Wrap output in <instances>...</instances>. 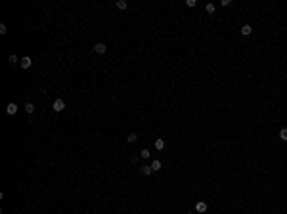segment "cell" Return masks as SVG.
I'll return each mask as SVG.
<instances>
[{"label":"cell","instance_id":"cell-11","mask_svg":"<svg viewBox=\"0 0 287 214\" xmlns=\"http://www.w3.org/2000/svg\"><path fill=\"white\" fill-rule=\"evenodd\" d=\"M8 61H10V63H12V65H15V63H19L21 59H19V57H17V55H15V54H12V55H10V59H8Z\"/></svg>","mask_w":287,"mask_h":214},{"label":"cell","instance_id":"cell-1","mask_svg":"<svg viewBox=\"0 0 287 214\" xmlns=\"http://www.w3.org/2000/svg\"><path fill=\"white\" fill-rule=\"evenodd\" d=\"M52 109H54L56 113H61V111L65 109V101L61 100V98H58V100H54V103H52Z\"/></svg>","mask_w":287,"mask_h":214},{"label":"cell","instance_id":"cell-15","mask_svg":"<svg viewBox=\"0 0 287 214\" xmlns=\"http://www.w3.org/2000/svg\"><path fill=\"white\" fill-rule=\"evenodd\" d=\"M136 140H138V136H136V134H128V138H126V141H128V143H134Z\"/></svg>","mask_w":287,"mask_h":214},{"label":"cell","instance_id":"cell-3","mask_svg":"<svg viewBox=\"0 0 287 214\" xmlns=\"http://www.w3.org/2000/svg\"><path fill=\"white\" fill-rule=\"evenodd\" d=\"M94 52L96 54H105V52H107V46H105L104 42H98V44H94Z\"/></svg>","mask_w":287,"mask_h":214},{"label":"cell","instance_id":"cell-14","mask_svg":"<svg viewBox=\"0 0 287 214\" xmlns=\"http://www.w3.org/2000/svg\"><path fill=\"white\" fill-rule=\"evenodd\" d=\"M140 157H142V159H149V149H142L140 151Z\"/></svg>","mask_w":287,"mask_h":214},{"label":"cell","instance_id":"cell-13","mask_svg":"<svg viewBox=\"0 0 287 214\" xmlns=\"http://www.w3.org/2000/svg\"><path fill=\"white\" fill-rule=\"evenodd\" d=\"M279 140L287 141V128H281V130H279Z\"/></svg>","mask_w":287,"mask_h":214},{"label":"cell","instance_id":"cell-16","mask_svg":"<svg viewBox=\"0 0 287 214\" xmlns=\"http://www.w3.org/2000/svg\"><path fill=\"white\" fill-rule=\"evenodd\" d=\"M25 111H27V113L31 115L33 111H35V105H33V103H25Z\"/></svg>","mask_w":287,"mask_h":214},{"label":"cell","instance_id":"cell-10","mask_svg":"<svg viewBox=\"0 0 287 214\" xmlns=\"http://www.w3.org/2000/svg\"><path fill=\"white\" fill-rule=\"evenodd\" d=\"M140 172L144 174V176H149V174L153 172V170H151V166H142V168H140Z\"/></svg>","mask_w":287,"mask_h":214},{"label":"cell","instance_id":"cell-7","mask_svg":"<svg viewBox=\"0 0 287 214\" xmlns=\"http://www.w3.org/2000/svg\"><path fill=\"white\" fill-rule=\"evenodd\" d=\"M6 113H8V115H15V113H17V105H15V103H8Z\"/></svg>","mask_w":287,"mask_h":214},{"label":"cell","instance_id":"cell-6","mask_svg":"<svg viewBox=\"0 0 287 214\" xmlns=\"http://www.w3.org/2000/svg\"><path fill=\"white\" fill-rule=\"evenodd\" d=\"M155 149H157V151H163L165 149V140H163V138H157V140H155Z\"/></svg>","mask_w":287,"mask_h":214},{"label":"cell","instance_id":"cell-4","mask_svg":"<svg viewBox=\"0 0 287 214\" xmlns=\"http://www.w3.org/2000/svg\"><path fill=\"white\" fill-rule=\"evenodd\" d=\"M195 210H197V212H205V210H207V203H205V201H197V203H195Z\"/></svg>","mask_w":287,"mask_h":214},{"label":"cell","instance_id":"cell-20","mask_svg":"<svg viewBox=\"0 0 287 214\" xmlns=\"http://www.w3.org/2000/svg\"><path fill=\"white\" fill-rule=\"evenodd\" d=\"M186 214H193V212H186Z\"/></svg>","mask_w":287,"mask_h":214},{"label":"cell","instance_id":"cell-12","mask_svg":"<svg viewBox=\"0 0 287 214\" xmlns=\"http://www.w3.org/2000/svg\"><path fill=\"white\" fill-rule=\"evenodd\" d=\"M126 6H128L126 0H117V8L119 10H126Z\"/></svg>","mask_w":287,"mask_h":214},{"label":"cell","instance_id":"cell-18","mask_svg":"<svg viewBox=\"0 0 287 214\" xmlns=\"http://www.w3.org/2000/svg\"><path fill=\"white\" fill-rule=\"evenodd\" d=\"M6 33H8V27L2 23V25H0V35H6Z\"/></svg>","mask_w":287,"mask_h":214},{"label":"cell","instance_id":"cell-5","mask_svg":"<svg viewBox=\"0 0 287 214\" xmlns=\"http://www.w3.org/2000/svg\"><path fill=\"white\" fill-rule=\"evenodd\" d=\"M149 166H151V170H153V172H159L163 164H161V161H157V159H155V161H151V164H149Z\"/></svg>","mask_w":287,"mask_h":214},{"label":"cell","instance_id":"cell-17","mask_svg":"<svg viewBox=\"0 0 287 214\" xmlns=\"http://www.w3.org/2000/svg\"><path fill=\"white\" fill-rule=\"evenodd\" d=\"M186 6H188V8H195V6H197V0H188Z\"/></svg>","mask_w":287,"mask_h":214},{"label":"cell","instance_id":"cell-2","mask_svg":"<svg viewBox=\"0 0 287 214\" xmlns=\"http://www.w3.org/2000/svg\"><path fill=\"white\" fill-rule=\"evenodd\" d=\"M19 65H21V69H25V71H27V69H29V67L33 65V59L29 57V55H25V57H21V61H19Z\"/></svg>","mask_w":287,"mask_h":214},{"label":"cell","instance_id":"cell-8","mask_svg":"<svg viewBox=\"0 0 287 214\" xmlns=\"http://www.w3.org/2000/svg\"><path fill=\"white\" fill-rule=\"evenodd\" d=\"M251 33H253V27H251V25H243L241 27V35L243 37H249Z\"/></svg>","mask_w":287,"mask_h":214},{"label":"cell","instance_id":"cell-9","mask_svg":"<svg viewBox=\"0 0 287 214\" xmlns=\"http://www.w3.org/2000/svg\"><path fill=\"white\" fill-rule=\"evenodd\" d=\"M214 10H216V6H214L213 2H209V4L205 6V12H207V14H214Z\"/></svg>","mask_w":287,"mask_h":214},{"label":"cell","instance_id":"cell-19","mask_svg":"<svg viewBox=\"0 0 287 214\" xmlns=\"http://www.w3.org/2000/svg\"><path fill=\"white\" fill-rule=\"evenodd\" d=\"M230 4H232V0H222V2H220V6H224V8L230 6Z\"/></svg>","mask_w":287,"mask_h":214}]
</instances>
